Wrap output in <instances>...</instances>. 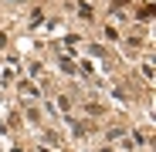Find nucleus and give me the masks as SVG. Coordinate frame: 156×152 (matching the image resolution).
Wrapping results in <instances>:
<instances>
[{"mask_svg": "<svg viewBox=\"0 0 156 152\" xmlns=\"http://www.w3.org/2000/svg\"><path fill=\"white\" fill-rule=\"evenodd\" d=\"M78 14H82L85 20H92V7H88V4H78Z\"/></svg>", "mask_w": 156, "mask_h": 152, "instance_id": "obj_1", "label": "nucleus"}]
</instances>
